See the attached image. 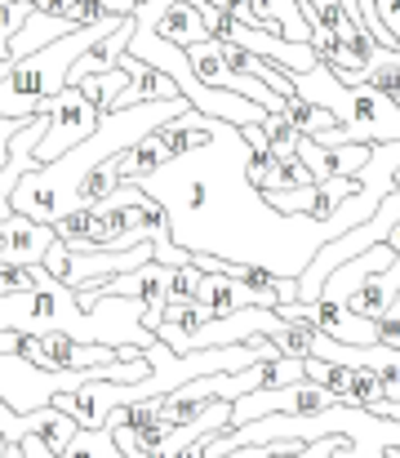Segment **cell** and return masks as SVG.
<instances>
[{"mask_svg":"<svg viewBox=\"0 0 400 458\" xmlns=\"http://www.w3.org/2000/svg\"><path fill=\"white\" fill-rule=\"evenodd\" d=\"M200 148L174 156L138 182L165 209L169 241L187 254L245 263L276 281H298L320 245L338 236V227L329 218L276 214L245 174L254 156L245 134L214 116H200Z\"/></svg>","mask_w":400,"mask_h":458,"instance_id":"obj_1","label":"cell"},{"mask_svg":"<svg viewBox=\"0 0 400 458\" xmlns=\"http://www.w3.org/2000/svg\"><path fill=\"white\" fill-rule=\"evenodd\" d=\"M183 112H191L187 98L138 103V107H121V112L98 116V130H94L81 148L58 156L54 165L31 169V174L13 187L9 209L22 214V218H31V223H49V227H54L63 214H72V209L81 205V187H85V178H89L98 165H107V160H116V156H130L151 130L178 121Z\"/></svg>","mask_w":400,"mask_h":458,"instance_id":"obj_2","label":"cell"},{"mask_svg":"<svg viewBox=\"0 0 400 458\" xmlns=\"http://www.w3.org/2000/svg\"><path fill=\"white\" fill-rule=\"evenodd\" d=\"M325 437H343L338 458H387V450H400L396 419H383L365 405H334V410L311 414V419L271 414V419H259V423L232 428V432H223L205 445V458H227L236 450H245V445H267V441L311 445V441H325Z\"/></svg>","mask_w":400,"mask_h":458,"instance_id":"obj_3","label":"cell"},{"mask_svg":"<svg viewBox=\"0 0 400 458\" xmlns=\"http://www.w3.org/2000/svg\"><path fill=\"white\" fill-rule=\"evenodd\" d=\"M294 89L302 103L325 107L338 125L316 139L320 148H352V143H400V107L374 85H343L329 67H316L307 76H294Z\"/></svg>","mask_w":400,"mask_h":458,"instance_id":"obj_4","label":"cell"},{"mask_svg":"<svg viewBox=\"0 0 400 458\" xmlns=\"http://www.w3.org/2000/svg\"><path fill=\"white\" fill-rule=\"evenodd\" d=\"M121 22H125V18H103L98 27H81V31H72V36H63V40H54V45H45L40 54H27V58H18V63H4V67H0V116H9V121H31L49 98H58V94L72 85L76 58H81L89 45L107 40Z\"/></svg>","mask_w":400,"mask_h":458,"instance_id":"obj_5","label":"cell"},{"mask_svg":"<svg viewBox=\"0 0 400 458\" xmlns=\"http://www.w3.org/2000/svg\"><path fill=\"white\" fill-rule=\"evenodd\" d=\"M45 112H49V134H45L40 148H36V169H40V165H54L58 156H67L72 148H81V143L98 130V116H103L98 103L85 98L76 85H67L58 98H49Z\"/></svg>","mask_w":400,"mask_h":458,"instance_id":"obj_6","label":"cell"},{"mask_svg":"<svg viewBox=\"0 0 400 458\" xmlns=\"http://www.w3.org/2000/svg\"><path fill=\"white\" fill-rule=\"evenodd\" d=\"M214 9H223L232 22L259 27V31H276L294 45H311V18L302 13L298 0H209Z\"/></svg>","mask_w":400,"mask_h":458,"instance_id":"obj_7","label":"cell"},{"mask_svg":"<svg viewBox=\"0 0 400 458\" xmlns=\"http://www.w3.org/2000/svg\"><path fill=\"white\" fill-rule=\"evenodd\" d=\"M214 40H232V45L259 54L267 63H276V67L289 72V76H307V72L320 67V58H316L311 45H294V40H285V36H276V31H259V27H245V22H232V18H223V27H218Z\"/></svg>","mask_w":400,"mask_h":458,"instance_id":"obj_8","label":"cell"},{"mask_svg":"<svg viewBox=\"0 0 400 458\" xmlns=\"http://www.w3.org/2000/svg\"><path fill=\"white\" fill-rule=\"evenodd\" d=\"M54 241H58V232L49 223H31L22 214H9L0 223V272H9V267H40Z\"/></svg>","mask_w":400,"mask_h":458,"instance_id":"obj_9","label":"cell"},{"mask_svg":"<svg viewBox=\"0 0 400 458\" xmlns=\"http://www.w3.org/2000/svg\"><path fill=\"white\" fill-rule=\"evenodd\" d=\"M294 156L311 169L316 182H325V178H356V174L365 169V160H370V148H365V143H352V148H320L316 139L298 134V139H294Z\"/></svg>","mask_w":400,"mask_h":458,"instance_id":"obj_10","label":"cell"},{"mask_svg":"<svg viewBox=\"0 0 400 458\" xmlns=\"http://www.w3.org/2000/svg\"><path fill=\"white\" fill-rule=\"evenodd\" d=\"M142 22V18H138ZM160 40H169V45H178V49H191V45H205V40H214V31H209V22H205V13H200V0H174L156 22H147Z\"/></svg>","mask_w":400,"mask_h":458,"instance_id":"obj_11","label":"cell"},{"mask_svg":"<svg viewBox=\"0 0 400 458\" xmlns=\"http://www.w3.org/2000/svg\"><path fill=\"white\" fill-rule=\"evenodd\" d=\"M130 40H133V18H125L107 40L89 45V49L76 58V67H72V85H81V81H89V76H103V72H116L121 58L130 54Z\"/></svg>","mask_w":400,"mask_h":458,"instance_id":"obj_12","label":"cell"},{"mask_svg":"<svg viewBox=\"0 0 400 458\" xmlns=\"http://www.w3.org/2000/svg\"><path fill=\"white\" fill-rule=\"evenodd\" d=\"M72 31H76V27H72L67 18H49V13H40V9L31 4V13H27L22 31L9 40V63H18V58H27V54H40L45 45H54V40L72 36Z\"/></svg>","mask_w":400,"mask_h":458,"instance_id":"obj_13","label":"cell"},{"mask_svg":"<svg viewBox=\"0 0 400 458\" xmlns=\"http://www.w3.org/2000/svg\"><path fill=\"white\" fill-rule=\"evenodd\" d=\"M22 458H125V454L116 450V437H112L107 428H98V432H81L63 454H49L36 437H27V441H22Z\"/></svg>","mask_w":400,"mask_h":458,"instance_id":"obj_14","label":"cell"},{"mask_svg":"<svg viewBox=\"0 0 400 458\" xmlns=\"http://www.w3.org/2000/svg\"><path fill=\"white\" fill-rule=\"evenodd\" d=\"M302 187H316L311 169H307L298 156H276V169H271L267 187H259V191H289V196H294V191H302Z\"/></svg>","mask_w":400,"mask_h":458,"instance_id":"obj_15","label":"cell"},{"mask_svg":"<svg viewBox=\"0 0 400 458\" xmlns=\"http://www.w3.org/2000/svg\"><path fill=\"white\" fill-rule=\"evenodd\" d=\"M27 13H31V0H0V67L9 63V40L22 31Z\"/></svg>","mask_w":400,"mask_h":458,"instance_id":"obj_16","label":"cell"},{"mask_svg":"<svg viewBox=\"0 0 400 458\" xmlns=\"http://www.w3.org/2000/svg\"><path fill=\"white\" fill-rule=\"evenodd\" d=\"M200 281H205V272H200L196 263H187V267H174L169 303H196V290H200Z\"/></svg>","mask_w":400,"mask_h":458,"instance_id":"obj_17","label":"cell"},{"mask_svg":"<svg viewBox=\"0 0 400 458\" xmlns=\"http://www.w3.org/2000/svg\"><path fill=\"white\" fill-rule=\"evenodd\" d=\"M40 267H45L54 281H63V285H67V272H72V245H67V241H54Z\"/></svg>","mask_w":400,"mask_h":458,"instance_id":"obj_18","label":"cell"},{"mask_svg":"<svg viewBox=\"0 0 400 458\" xmlns=\"http://www.w3.org/2000/svg\"><path fill=\"white\" fill-rule=\"evenodd\" d=\"M374 325H379V343H387V347H400V303L387 307V311H383V316H379Z\"/></svg>","mask_w":400,"mask_h":458,"instance_id":"obj_19","label":"cell"},{"mask_svg":"<svg viewBox=\"0 0 400 458\" xmlns=\"http://www.w3.org/2000/svg\"><path fill=\"white\" fill-rule=\"evenodd\" d=\"M338 445H343V437H325V441L302 445L298 454H276V458H338Z\"/></svg>","mask_w":400,"mask_h":458,"instance_id":"obj_20","label":"cell"},{"mask_svg":"<svg viewBox=\"0 0 400 458\" xmlns=\"http://www.w3.org/2000/svg\"><path fill=\"white\" fill-rule=\"evenodd\" d=\"M107 18H133V0H94Z\"/></svg>","mask_w":400,"mask_h":458,"instance_id":"obj_21","label":"cell"},{"mask_svg":"<svg viewBox=\"0 0 400 458\" xmlns=\"http://www.w3.org/2000/svg\"><path fill=\"white\" fill-rule=\"evenodd\" d=\"M374 414H383V419H396V423H400V401H383V405H374Z\"/></svg>","mask_w":400,"mask_h":458,"instance_id":"obj_22","label":"cell"},{"mask_svg":"<svg viewBox=\"0 0 400 458\" xmlns=\"http://www.w3.org/2000/svg\"><path fill=\"white\" fill-rule=\"evenodd\" d=\"M9 214H13V209H9V205H0V223H4V218H9Z\"/></svg>","mask_w":400,"mask_h":458,"instance_id":"obj_23","label":"cell"},{"mask_svg":"<svg viewBox=\"0 0 400 458\" xmlns=\"http://www.w3.org/2000/svg\"><path fill=\"white\" fill-rule=\"evenodd\" d=\"M387 458H400V450H387Z\"/></svg>","mask_w":400,"mask_h":458,"instance_id":"obj_24","label":"cell"},{"mask_svg":"<svg viewBox=\"0 0 400 458\" xmlns=\"http://www.w3.org/2000/svg\"><path fill=\"white\" fill-rule=\"evenodd\" d=\"M138 4H147V0H133V9H138Z\"/></svg>","mask_w":400,"mask_h":458,"instance_id":"obj_25","label":"cell"}]
</instances>
